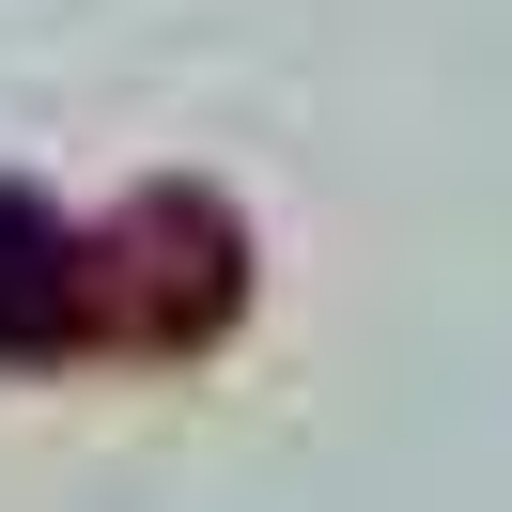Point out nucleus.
<instances>
[{
    "instance_id": "f257e3e1",
    "label": "nucleus",
    "mask_w": 512,
    "mask_h": 512,
    "mask_svg": "<svg viewBox=\"0 0 512 512\" xmlns=\"http://www.w3.org/2000/svg\"><path fill=\"white\" fill-rule=\"evenodd\" d=\"M0 233H16V202H0ZM78 295H94V233L32 218V264H0V357H16V342H47Z\"/></svg>"
}]
</instances>
